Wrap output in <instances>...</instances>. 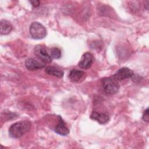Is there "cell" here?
<instances>
[{
    "mask_svg": "<svg viewBox=\"0 0 149 149\" xmlns=\"http://www.w3.org/2000/svg\"><path fill=\"white\" fill-rule=\"evenodd\" d=\"M31 123L28 120H21L12 124L9 129L11 137L19 138L27 133L31 128Z\"/></svg>",
    "mask_w": 149,
    "mask_h": 149,
    "instance_id": "1",
    "label": "cell"
},
{
    "mask_svg": "<svg viewBox=\"0 0 149 149\" xmlns=\"http://www.w3.org/2000/svg\"><path fill=\"white\" fill-rule=\"evenodd\" d=\"M102 85L104 91L108 94H114L118 92L119 85L118 80L113 77H104L102 79Z\"/></svg>",
    "mask_w": 149,
    "mask_h": 149,
    "instance_id": "2",
    "label": "cell"
},
{
    "mask_svg": "<svg viewBox=\"0 0 149 149\" xmlns=\"http://www.w3.org/2000/svg\"><path fill=\"white\" fill-rule=\"evenodd\" d=\"M29 31L33 38L36 40L44 38L47 35V30L45 27L37 22H33L30 24Z\"/></svg>",
    "mask_w": 149,
    "mask_h": 149,
    "instance_id": "3",
    "label": "cell"
},
{
    "mask_svg": "<svg viewBox=\"0 0 149 149\" xmlns=\"http://www.w3.org/2000/svg\"><path fill=\"white\" fill-rule=\"evenodd\" d=\"M34 54L43 63H49L52 61L51 56L48 54L45 48L41 45H37L34 49Z\"/></svg>",
    "mask_w": 149,
    "mask_h": 149,
    "instance_id": "4",
    "label": "cell"
},
{
    "mask_svg": "<svg viewBox=\"0 0 149 149\" xmlns=\"http://www.w3.org/2000/svg\"><path fill=\"white\" fill-rule=\"evenodd\" d=\"M93 61V55L90 52H86L82 55L78 65L80 68L83 69H87L91 66Z\"/></svg>",
    "mask_w": 149,
    "mask_h": 149,
    "instance_id": "5",
    "label": "cell"
},
{
    "mask_svg": "<svg viewBox=\"0 0 149 149\" xmlns=\"http://www.w3.org/2000/svg\"><path fill=\"white\" fill-rule=\"evenodd\" d=\"M133 74V72L129 68H122L119 69L112 77L116 80H122L131 77Z\"/></svg>",
    "mask_w": 149,
    "mask_h": 149,
    "instance_id": "6",
    "label": "cell"
},
{
    "mask_svg": "<svg viewBox=\"0 0 149 149\" xmlns=\"http://www.w3.org/2000/svg\"><path fill=\"white\" fill-rule=\"evenodd\" d=\"M25 66L28 70H36L45 66V63L34 58H28L25 61Z\"/></svg>",
    "mask_w": 149,
    "mask_h": 149,
    "instance_id": "7",
    "label": "cell"
},
{
    "mask_svg": "<svg viewBox=\"0 0 149 149\" xmlns=\"http://www.w3.org/2000/svg\"><path fill=\"white\" fill-rule=\"evenodd\" d=\"M58 118L59 122L57 125L55 126V132L61 136H66L67 134H69V130L68 128L65 126V123L62 118L59 116Z\"/></svg>",
    "mask_w": 149,
    "mask_h": 149,
    "instance_id": "8",
    "label": "cell"
},
{
    "mask_svg": "<svg viewBox=\"0 0 149 149\" xmlns=\"http://www.w3.org/2000/svg\"><path fill=\"white\" fill-rule=\"evenodd\" d=\"M90 118L92 119L95 120L100 124H104L107 123L109 119L108 115L104 113H99L96 111H93L91 113L90 115Z\"/></svg>",
    "mask_w": 149,
    "mask_h": 149,
    "instance_id": "9",
    "label": "cell"
},
{
    "mask_svg": "<svg viewBox=\"0 0 149 149\" xmlns=\"http://www.w3.org/2000/svg\"><path fill=\"white\" fill-rule=\"evenodd\" d=\"M45 72L49 75L59 78L62 77L64 74L63 71L62 69L55 66H47L45 68Z\"/></svg>",
    "mask_w": 149,
    "mask_h": 149,
    "instance_id": "10",
    "label": "cell"
},
{
    "mask_svg": "<svg viewBox=\"0 0 149 149\" xmlns=\"http://www.w3.org/2000/svg\"><path fill=\"white\" fill-rule=\"evenodd\" d=\"M83 71L77 69H72L69 74V78L72 82L79 81L84 76Z\"/></svg>",
    "mask_w": 149,
    "mask_h": 149,
    "instance_id": "11",
    "label": "cell"
},
{
    "mask_svg": "<svg viewBox=\"0 0 149 149\" xmlns=\"http://www.w3.org/2000/svg\"><path fill=\"white\" fill-rule=\"evenodd\" d=\"M12 29V26L10 22L6 20H2L0 22V33L1 34L6 35L9 34Z\"/></svg>",
    "mask_w": 149,
    "mask_h": 149,
    "instance_id": "12",
    "label": "cell"
},
{
    "mask_svg": "<svg viewBox=\"0 0 149 149\" xmlns=\"http://www.w3.org/2000/svg\"><path fill=\"white\" fill-rule=\"evenodd\" d=\"M51 56L54 59H59L61 56V51L57 47H54L51 50Z\"/></svg>",
    "mask_w": 149,
    "mask_h": 149,
    "instance_id": "13",
    "label": "cell"
},
{
    "mask_svg": "<svg viewBox=\"0 0 149 149\" xmlns=\"http://www.w3.org/2000/svg\"><path fill=\"white\" fill-rule=\"evenodd\" d=\"M142 119L143 120L148 122L149 120V117H148V108H147L143 113V115L142 116Z\"/></svg>",
    "mask_w": 149,
    "mask_h": 149,
    "instance_id": "14",
    "label": "cell"
},
{
    "mask_svg": "<svg viewBox=\"0 0 149 149\" xmlns=\"http://www.w3.org/2000/svg\"><path fill=\"white\" fill-rule=\"evenodd\" d=\"M30 2V3L31 4V5L34 7V8H37L40 5V2L39 1L37 0H35V1H29Z\"/></svg>",
    "mask_w": 149,
    "mask_h": 149,
    "instance_id": "15",
    "label": "cell"
}]
</instances>
